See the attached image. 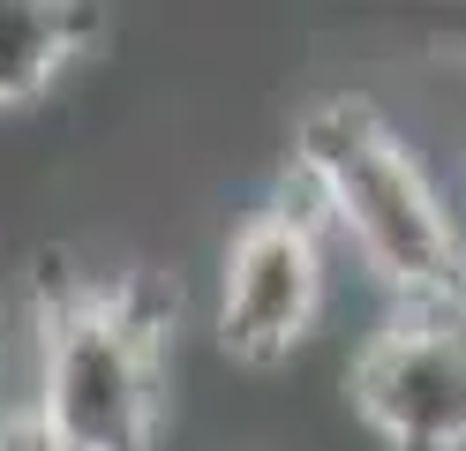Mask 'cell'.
Segmentation results:
<instances>
[{
  "mask_svg": "<svg viewBox=\"0 0 466 451\" xmlns=\"http://www.w3.org/2000/svg\"><path fill=\"white\" fill-rule=\"evenodd\" d=\"M324 286H331V233L301 189H286L279 203L233 226L218 256V346L248 369H279L324 316Z\"/></svg>",
  "mask_w": 466,
  "mask_h": 451,
  "instance_id": "cell-3",
  "label": "cell"
},
{
  "mask_svg": "<svg viewBox=\"0 0 466 451\" xmlns=\"http://www.w3.org/2000/svg\"><path fill=\"white\" fill-rule=\"evenodd\" d=\"M294 189L339 249H354L361 271H376V286L399 293V309L466 301L459 210L414 150V136L391 128L369 98H324L301 113Z\"/></svg>",
  "mask_w": 466,
  "mask_h": 451,
  "instance_id": "cell-1",
  "label": "cell"
},
{
  "mask_svg": "<svg viewBox=\"0 0 466 451\" xmlns=\"http://www.w3.org/2000/svg\"><path fill=\"white\" fill-rule=\"evenodd\" d=\"M98 8H68V0H0V113H31L76 76L106 30Z\"/></svg>",
  "mask_w": 466,
  "mask_h": 451,
  "instance_id": "cell-5",
  "label": "cell"
},
{
  "mask_svg": "<svg viewBox=\"0 0 466 451\" xmlns=\"http://www.w3.org/2000/svg\"><path fill=\"white\" fill-rule=\"evenodd\" d=\"M31 406L61 451H158L166 323L143 286H61L38 309Z\"/></svg>",
  "mask_w": 466,
  "mask_h": 451,
  "instance_id": "cell-2",
  "label": "cell"
},
{
  "mask_svg": "<svg viewBox=\"0 0 466 451\" xmlns=\"http://www.w3.org/2000/svg\"><path fill=\"white\" fill-rule=\"evenodd\" d=\"M346 399L384 451H466V301L384 316L346 369Z\"/></svg>",
  "mask_w": 466,
  "mask_h": 451,
  "instance_id": "cell-4",
  "label": "cell"
}]
</instances>
